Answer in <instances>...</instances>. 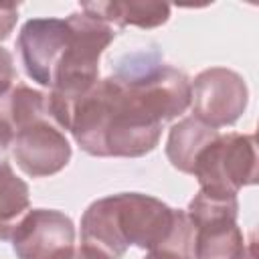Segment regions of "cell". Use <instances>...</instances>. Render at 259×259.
I'll list each match as a JSON object with an SVG mask.
<instances>
[{"label": "cell", "mask_w": 259, "mask_h": 259, "mask_svg": "<svg viewBox=\"0 0 259 259\" xmlns=\"http://www.w3.org/2000/svg\"><path fill=\"white\" fill-rule=\"evenodd\" d=\"M188 107L186 73L138 53L75 103L65 132L89 156L140 158L158 146L162 125Z\"/></svg>", "instance_id": "6da1fadb"}, {"label": "cell", "mask_w": 259, "mask_h": 259, "mask_svg": "<svg viewBox=\"0 0 259 259\" xmlns=\"http://www.w3.org/2000/svg\"><path fill=\"white\" fill-rule=\"evenodd\" d=\"M132 245L166 259H194V225L186 210L142 192L109 194L85 208L81 249L119 259Z\"/></svg>", "instance_id": "7a4b0ae2"}, {"label": "cell", "mask_w": 259, "mask_h": 259, "mask_svg": "<svg viewBox=\"0 0 259 259\" xmlns=\"http://www.w3.org/2000/svg\"><path fill=\"white\" fill-rule=\"evenodd\" d=\"M67 22L69 42L47 93V115L59 130H67L75 103L99 81V59L117 34L113 26L85 10L71 12Z\"/></svg>", "instance_id": "3957f363"}, {"label": "cell", "mask_w": 259, "mask_h": 259, "mask_svg": "<svg viewBox=\"0 0 259 259\" xmlns=\"http://www.w3.org/2000/svg\"><path fill=\"white\" fill-rule=\"evenodd\" d=\"M192 176L202 190L233 194L257 182V142L253 134H219L196 158Z\"/></svg>", "instance_id": "277c9868"}, {"label": "cell", "mask_w": 259, "mask_h": 259, "mask_svg": "<svg viewBox=\"0 0 259 259\" xmlns=\"http://www.w3.org/2000/svg\"><path fill=\"white\" fill-rule=\"evenodd\" d=\"M194 225V259H235L245 245L237 225L239 202L233 194L198 190L186 208Z\"/></svg>", "instance_id": "5b68a950"}, {"label": "cell", "mask_w": 259, "mask_h": 259, "mask_svg": "<svg viewBox=\"0 0 259 259\" xmlns=\"http://www.w3.org/2000/svg\"><path fill=\"white\" fill-rule=\"evenodd\" d=\"M247 83L233 69L210 67L190 81L192 115L214 130L233 125L247 109Z\"/></svg>", "instance_id": "8992f818"}, {"label": "cell", "mask_w": 259, "mask_h": 259, "mask_svg": "<svg viewBox=\"0 0 259 259\" xmlns=\"http://www.w3.org/2000/svg\"><path fill=\"white\" fill-rule=\"evenodd\" d=\"M18 259H69L75 251V225L55 208H30L10 231Z\"/></svg>", "instance_id": "52a82bcc"}, {"label": "cell", "mask_w": 259, "mask_h": 259, "mask_svg": "<svg viewBox=\"0 0 259 259\" xmlns=\"http://www.w3.org/2000/svg\"><path fill=\"white\" fill-rule=\"evenodd\" d=\"M10 148L16 166L30 178L53 176L71 160V144L65 138V132L59 130L49 117L18 130Z\"/></svg>", "instance_id": "ba28073f"}, {"label": "cell", "mask_w": 259, "mask_h": 259, "mask_svg": "<svg viewBox=\"0 0 259 259\" xmlns=\"http://www.w3.org/2000/svg\"><path fill=\"white\" fill-rule=\"evenodd\" d=\"M67 18H30L18 32L16 47L26 75L38 85L51 89L57 65L69 42Z\"/></svg>", "instance_id": "9c48e42d"}, {"label": "cell", "mask_w": 259, "mask_h": 259, "mask_svg": "<svg viewBox=\"0 0 259 259\" xmlns=\"http://www.w3.org/2000/svg\"><path fill=\"white\" fill-rule=\"evenodd\" d=\"M81 10L113 28H158L170 18V4L164 2H83Z\"/></svg>", "instance_id": "30bf717a"}, {"label": "cell", "mask_w": 259, "mask_h": 259, "mask_svg": "<svg viewBox=\"0 0 259 259\" xmlns=\"http://www.w3.org/2000/svg\"><path fill=\"white\" fill-rule=\"evenodd\" d=\"M219 134H221L219 130L202 123L194 115H188V117L180 119L168 132V140H166V158H168V162L176 170H180L184 174H192V166H194L198 154Z\"/></svg>", "instance_id": "8fae6325"}, {"label": "cell", "mask_w": 259, "mask_h": 259, "mask_svg": "<svg viewBox=\"0 0 259 259\" xmlns=\"http://www.w3.org/2000/svg\"><path fill=\"white\" fill-rule=\"evenodd\" d=\"M30 210L28 184L16 176L6 160H0V239L8 241L12 227Z\"/></svg>", "instance_id": "7c38bea8"}, {"label": "cell", "mask_w": 259, "mask_h": 259, "mask_svg": "<svg viewBox=\"0 0 259 259\" xmlns=\"http://www.w3.org/2000/svg\"><path fill=\"white\" fill-rule=\"evenodd\" d=\"M16 83H18V79H16V69H14L12 55L4 47H0V97L6 95Z\"/></svg>", "instance_id": "4fadbf2b"}, {"label": "cell", "mask_w": 259, "mask_h": 259, "mask_svg": "<svg viewBox=\"0 0 259 259\" xmlns=\"http://www.w3.org/2000/svg\"><path fill=\"white\" fill-rule=\"evenodd\" d=\"M18 20V4H0V42L6 40L16 26Z\"/></svg>", "instance_id": "5bb4252c"}, {"label": "cell", "mask_w": 259, "mask_h": 259, "mask_svg": "<svg viewBox=\"0 0 259 259\" xmlns=\"http://www.w3.org/2000/svg\"><path fill=\"white\" fill-rule=\"evenodd\" d=\"M235 259H255V239L251 235V241L243 245V249L239 251V255Z\"/></svg>", "instance_id": "9a60e30c"}, {"label": "cell", "mask_w": 259, "mask_h": 259, "mask_svg": "<svg viewBox=\"0 0 259 259\" xmlns=\"http://www.w3.org/2000/svg\"><path fill=\"white\" fill-rule=\"evenodd\" d=\"M69 259H97V257L91 255V253H87V251L81 249V247H75V251H73V255H71Z\"/></svg>", "instance_id": "2e32d148"}, {"label": "cell", "mask_w": 259, "mask_h": 259, "mask_svg": "<svg viewBox=\"0 0 259 259\" xmlns=\"http://www.w3.org/2000/svg\"><path fill=\"white\" fill-rule=\"evenodd\" d=\"M144 259H166V257H160V255H152V253H148Z\"/></svg>", "instance_id": "e0dca14e"}]
</instances>
